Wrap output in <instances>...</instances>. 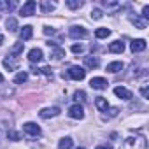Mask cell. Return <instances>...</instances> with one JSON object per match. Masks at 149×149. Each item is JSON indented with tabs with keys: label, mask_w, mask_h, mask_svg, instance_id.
Instances as JSON below:
<instances>
[{
	"label": "cell",
	"mask_w": 149,
	"mask_h": 149,
	"mask_svg": "<svg viewBox=\"0 0 149 149\" xmlns=\"http://www.w3.org/2000/svg\"><path fill=\"white\" fill-rule=\"evenodd\" d=\"M123 51H125V42L114 40L109 44V53H123Z\"/></svg>",
	"instance_id": "obj_13"
},
{
	"label": "cell",
	"mask_w": 149,
	"mask_h": 149,
	"mask_svg": "<svg viewBox=\"0 0 149 149\" xmlns=\"http://www.w3.org/2000/svg\"><path fill=\"white\" fill-rule=\"evenodd\" d=\"M42 58H44V54H42V51H40V49L33 47V49H30V51H28V60H30L32 63H39V61H42Z\"/></svg>",
	"instance_id": "obj_10"
},
{
	"label": "cell",
	"mask_w": 149,
	"mask_h": 149,
	"mask_svg": "<svg viewBox=\"0 0 149 149\" xmlns=\"http://www.w3.org/2000/svg\"><path fill=\"white\" fill-rule=\"evenodd\" d=\"M77 149H84V147H77Z\"/></svg>",
	"instance_id": "obj_39"
},
{
	"label": "cell",
	"mask_w": 149,
	"mask_h": 149,
	"mask_svg": "<svg viewBox=\"0 0 149 149\" xmlns=\"http://www.w3.org/2000/svg\"><path fill=\"white\" fill-rule=\"evenodd\" d=\"M23 132L26 135H30V137H40V133H42L40 126L35 125V123H25L23 125Z\"/></svg>",
	"instance_id": "obj_3"
},
{
	"label": "cell",
	"mask_w": 149,
	"mask_h": 149,
	"mask_svg": "<svg viewBox=\"0 0 149 149\" xmlns=\"http://www.w3.org/2000/svg\"><path fill=\"white\" fill-rule=\"evenodd\" d=\"M119 149H146V139L142 135H135V137H128L123 140Z\"/></svg>",
	"instance_id": "obj_1"
},
{
	"label": "cell",
	"mask_w": 149,
	"mask_h": 149,
	"mask_svg": "<svg viewBox=\"0 0 149 149\" xmlns=\"http://www.w3.org/2000/svg\"><path fill=\"white\" fill-rule=\"evenodd\" d=\"M132 23H133L137 28H140V30H144L146 25H147V21H146V19H140V18H132Z\"/></svg>",
	"instance_id": "obj_23"
},
{
	"label": "cell",
	"mask_w": 149,
	"mask_h": 149,
	"mask_svg": "<svg viewBox=\"0 0 149 149\" xmlns=\"http://www.w3.org/2000/svg\"><path fill=\"white\" fill-rule=\"evenodd\" d=\"M84 76H86V70L83 68V67H70V70L67 72V77H70V79H74V81H83L84 79Z\"/></svg>",
	"instance_id": "obj_2"
},
{
	"label": "cell",
	"mask_w": 149,
	"mask_h": 149,
	"mask_svg": "<svg viewBox=\"0 0 149 149\" xmlns=\"http://www.w3.org/2000/svg\"><path fill=\"white\" fill-rule=\"evenodd\" d=\"M47 46H49V47H53V56H54L56 60H60V58H63V56H65V51H63L61 47H56V44H54V42H47Z\"/></svg>",
	"instance_id": "obj_14"
},
{
	"label": "cell",
	"mask_w": 149,
	"mask_h": 149,
	"mask_svg": "<svg viewBox=\"0 0 149 149\" xmlns=\"http://www.w3.org/2000/svg\"><path fill=\"white\" fill-rule=\"evenodd\" d=\"M6 25H7V28H9L11 32H16V30H18V21H16L14 18H9V19L6 21Z\"/></svg>",
	"instance_id": "obj_25"
},
{
	"label": "cell",
	"mask_w": 149,
	"mask_h": 149,
	"mask_svg": "<svg viewBox=\"0 0 149 149\" xmlns=\"http://www.w3.org/2000/svg\"><path fill=\"white\" fill-rule=\"evenodd\" d=\"M95 105H97V109H98V111H102V112H105V111H107V107H109V104H107V100H105L104 97H98V98L95 100Z\"/></svg>",
	"instance_id": "obj_17"
},
{
	"label": "cell",
	"mask_w": 149,
	"mask_h": 149,
	"mask_svg": "<svg viewBox=\"0 0 149 149\" xmlns=\"http://www.w3.org/2000/svg\"><path fill=\"white\" fill-rule=\"evenodd\" d=\"M68 116H70L72 119H83V118H84V109H83V105H79V104L70 105V107H68Z\"/></svg>",
	"instance_id": "obj_4"
},
{
	"label": "cell",
	"mask_w": 149,
	"mask_h": 149,
	"mask_svg": "<svg viewBox=\"0 0 149 149\" xmlns=\"http://www.w3.org/2000/svg\"><path fill=\"white\" fill-rule=\"evenodd\" d=\"M32 33H33V30H32L30 25L23 26V30H21V42H23V40H30V39H32Z\"/></svg>",
	"instance_id": "obj_16"
},
{
	"label": "cell",
	"mask_w": 149,
	"mask_h": 149,
	"mask_svg": "<svg viewBox=\"0 0 149 149\" xmlns=\"http://www.w3.org/2000/svg\"><path fill=\"white\" fill-rule=\"evenodd\" d=\"M60 114V107H47V109H42L40 112H39V116L42 118V119H49V118H54V116H58Z\"/></svg>",
	"instance_id": "obj_8"
},
{
	"label": "cell",
	"mask_w": 149,
	"mask_h": 149,
	"mask_svg": "<svg viewBox=\"0 0 149 149\" xmlns=\"http://www.w3.org/2000/svg\"><path fill=\"white\" fill-rule=\"evenodd\" d=\"M107 79H104V77H93L91 81H90V86L93 88V90H105L107 88Z\"/></svg>",
	"instance_id": "obj_9"
},
{
	"label": "cell",
	"mask_w": 149,
	"mask_h": 149,
	"mask_svg": "<svg viewBox=\"0 0 149 149\" xmlns=\"http://www.w3.org/2000/svg\"><path fill=\"white\" fill-rule=\"evenodd\" d=\"M18 65H19V60H18V56H13V54H9V56L4 60V67H6V68H9V70H16V68H18Z\"/></svg>",
	"instance_id": "obj_11"
},
{
	"label": "cell",
	"mask_w": 149,
	"mask_h": 149,
	"mask_svg": "<svg viewBox=\"0 0 149 149\" xmlns=\"http://www.w3.org/2000/svg\"><path fill=\"white\" fill-rule=\"evenodd\" d=\"M98 63H100V61H98L97 56H86V58H84V65H86L88 68H97Z\"/></svg>",
	"instance_id": "obj_15"
},
{
	"label": "cell",
	"mask_w": 149,
	"mask_h": 149,
	"mask_svg": "<svg viewBox=\"0 0 149 149\" xmlns=\"http://www.w3.org/2000/svg\"><path fill=\"white\" fill-rule=\"evenodd\" d=\"M4 83V76H2V74H0V84H2Z\"/></svg>",
	"instance_id": "obj_38"
},
{
	"label": "cell",
	"mask_w": 149,
	"mask_h": 149,
	"mask_svg": "<svg viewBox=\"0 0 149 149\" xmlns=\"http://www.w3.org/2000/svg\"><path fill=\"white\" fill-rule=\"evenodd\" d=\"M83 51H84V47H83L81 44H74V46H72V53L77 54V53H83Z\"/></svg>",
	"instance_id": "obj_30"
},
{
	"label": "cell",
	"mask_w": 149,
	"mask_h": 149,
	"mask_svg": "<svg viewBox=\"0 0 149 149\" xmlns=\"http://www.w3.org/2000/svg\"><path fill=\"white\" fill-rule=\"evenodd\" d=\"M114 93L119 97V98H123V100H132V91L130 90H126L125 86H118V88H114Z\"/></svg>",
	"instance_id": "obj_12"
},
{
	"label": "cell",
	"mask_w": 149,
	"mask_h": 149,
	"mask_svg": "<svg viewBox=\"0 0 149 149\" xmlns=\"http://www.w3.org/2000/svg\"><path fill=\"white\" fill-rule=\"evenodd\" d=\"M35 7H37V2H33V0H28V2L23 4V7L19 9V14L25 16V18H28V16H32V14L35 13Z\"/></svg>",
	"instance_id": "obj_5"
},
{
	"label": "cell",
	"mask_w": 149,
	"mask_h": 149,
	"mask_svg": "<svg viewBox=\"0 0 149 149\" xmlns=\"http://www.w3.org/2000/svg\"><path fill=\"white\" fill-rule=\"evenodd\" d=\"M70 37L72 39H86L88 37V30L83 26H72L70 28Z\"/></svg>",
	"instance_id": "obj_7"
},
{
	"label": "cell",
	"mask_w": 149,
	"mask_h": 149,
	"mask_svg": "<svg viewBox=\"0 0 149 149\" xmlns=\"http://www.w3.org/2000/svg\"><path fill=\"white\" fill-rule=\"evenodd\" d=\"M58 149H72V139H70V137L61 139L60 144H58Z\"/></svg>",
	"instance_id": "obj_20"
},
{
	"label": "cell",
	"mask_w": 149,
	"mask_h": 149,
	"mask_svg": "<svg viewBox=\"0 0 149 149\" xmlns=\"http://www.w3.org/2000/svg\"><path fill=\"white\" fill-rule=\"evenodd\" d=\"M67 6L70 9H79V7H83V2L81 0H67Z\"/></svg>",
	"instance_id": "obj_26"
},
{
	"label": "cell",
	"mask_w": 149,
	"mask_h": 149,
	"mask_svg": "<svg viewBox=\"0 0 149 149\" xmlns=\"http://www.w3.org/2000/svg\"><path fill=\"white\" fill-rule=\"evenodd\" d=\"M146 49V40L144 39H133L130 42V51L135 54V53H142Z\"/></svg>",
	"instance_id": "obj_6"
},
{
	"label": "cell",
	"mask_w": 149,
	"mask_h": 149,
	"mask_svg": "<svg viewBox=\"0 0 149 149\" xmlns=\"http://www.w3.org/2000/svg\"><path fill=\"white\" fill-rule=\"evenodd\" d=\"M44 33H46V35H53V33H54V28H49V26H47V28H44Z\"/></svg>",
	"instance_id": "obj_34"
},
{
	"label": "cell",
	"mask_w": 149,
	"mask_h": 149,
	"mask_svg": "<svg viewBox=\"0 0 149 149\" xmlns=\"http://www.w3.org/2000/svg\"><path fill=\"white\" fill-rule=\"evenodd\" d=\"M2 42H4V35L0 33V46H2Z\"/></svg>",
	"instance_id": "obj_37"
},
{
	"label": "cell",
	"mask_w": 149,
	"mask_h": 149,
	"mask_svg": "<svg viewBox=\"0 0 149 149\" xmlns=\"http://www.w3.org/2000/svg\"><path fill=\"white\" fill-rule=\"evenodd\" d=\"M140 93H142V97H144V98H149V91H147V86H146V84L142 86V90H140Z\"/></svg>",
	"instance_id": "obj_33"
},
{
	"label": "cell",
	"mask_w": 149,
	"mask_h": 149,
	"mask_svg": "<svg viewBox=\"0 0 149 149\" xmlns=\"http://www.w3.org/2000/svg\"><path fill=\"white\" fill-rule=\"evenodd\" d=\"M91 18H93V19H100V18H102V11H100V9H93V11H91Z\"/></svg>",
	"instance_id": "obj_29"
},
{
	"label": "cell",
	"mask_w": 149,
	"mask_h": 149,
	"mask_svg": "<svg viewBox=\"0 0 149 149\" xmlns=\"http://www.w3.org/2000/svg\"><path fill=\"white\" fill-rule=\"evenodd\" d=\"M56 7V4L54 2H47V0H42V2H40V9H42V13H51L53 9Z\"/></svg>",
	"instance_id": "obj_18"
},
{
	"label": "cell",
	"mask_w": 149,
	"mask_h": 149,
	"mask_svg": "<svg viewBox=\"0 0 149 149\" xmlns=\"http://www.w3.org/2000/svg\"><path fill=\"white\" fill-rule=\"evenodd\" d=\"M95 35H97V39H105V37L111 35V30H109V28H98V30L95 32Z\"/></svg>",
	"instance_id": "obj_22"
},
{
	"label": "cell",
	"mask_w": 149,
	"mask_h": 149,
	"mask_svg": "<svg viewBox=\"0 0 149 149\" xmlns=\"http://www.w3.org/2000/svg\"><path fill=\"white\" fill-rule=\"evenodd\" d=\"M97 149H112V147H111V146H98Z\"/></svg>",
	"instance_id": "obj_36"
},
{
	"label": "cell",
	"mask_w": 149,
	"mask_h": 149,
	"mask_svg": "<svg viewBox=\"0 0 149 149\" xmlns=\"http://www.w3.org/2000/svg\"><path fill=\"white\" fill-rule=\"evenodd\" d=\"M74 97H76L77 102H79V100H81V102L86 100V93H84V91H76V93H74Z\"/></svg>",
	"instance_id": "obj_27"
},
{
	"label": "cell",
	"mask_w": 149,
	"mask_h": 149,
	"mask_svg": "<svg viewBox=\"0 0 149 149\" xmlns=\"http://www.w3.org/2000/svg\"><path fill=\"white\" fill-rule=\"evenodd\" d=\"M40 72L44 74V76H47V77H53V68L51 67H44V68H40Z\"/></svg>",
	"instance_id": "obj_28"
},
{
	"label": "cell",
	"mask_w": 149,
	"mask_h": 149,
	"mask_svg": "<svg viewBox=\"0 0 149 149\" xmlns=\"http://www.w3.org/2000/svg\"><path fill=\"white\" fill-rule=\"evenodd\" d=\"M119 70H123V63H121V61H112V63L107 65V72L116 74V72H119Z\"/></svg>",
	"instance_id": "obj_19"
},
{
	"label": "cell",
	"mask_w": 149,
	"mask_h": 149,
	"mask_svg": "<svg viewBox=\"0 0 149 149\" xmlns=\"http://www.w3.org/2000/svg\"><path fill=\"white\" fill-rule=\"evenodd\" d=\"M23 47H25V42H18V44H14V46L11 47V54H13V56H18V54L23 51Z\"/></svg>",
	"instance_id": "obj_21"
},
{
	"label": "cell",
	"mask_w": 149,
	"mask_h": 149,
	"mask_svg": "<svg viewBox=\"0 0 149 149\" xmlns=\"http://www.w3.org/2000/svg\"><path fill=\"white\" fill-rule=\"evenodd\" d=\"M26 79H28V74H26V72H19L18 76L14 77V83H16V84H21V83H25Z\"/></svg>",
	"instance_id": "obj_24"
},
{
	"label": "cell",
	"mask_w": 149,
	"mask_h": 149,
	"mask_svg": "<svg viewBox=\"0 0 149 149\" xmlns=\"http://www.w3.org/2000/svg\"><path fill=\"white\" fill-rule=\"evenodd\" d=\"M7 137H9V139H13V140H19V135H18L16 132H13V130H11V132H7Z\"/></svg>",
	"instance_id": "obj_32"
},
{
	"label": "cell",
	"mask_w": 149,
	"mask_h": 149,
	"mask_svg": "<svg viewBox=\"0 0 149 149\" xmlns=\"http://www.w3.org/2000/svg\"><path fill=\"white\" fill-rule=\"evenodd\" d=\"M142 19H149V6H144V9H142Z\"/></svg>",
	"instance_id": "obj_31"
},
{
	"label": "cell",
	"mask_w": 149,
	"mask_h": 149,
	"mask_svg": "<svg viewBox=\"0 0 149 149\" xmlns=\"http://www.w3.org/2000/svg\"><path fill=\"white\" fill-rule=\"evenodd\" d=\"M32 74H35V76H39V74H40V68H37V67H32Z\"/></svg>",
	"instance_id": "obj_35"
}]
</instances>
